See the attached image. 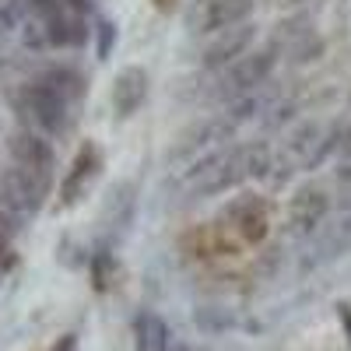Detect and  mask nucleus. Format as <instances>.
Listing matches in <instances>:
<instances>
[{
	"label": "nucleus",
	"mask_w": 351,
	"mask_h": 351,
	"mask_svg": "<svg viewBox=\"0 0 351 351\" xmlns=\"http://www.w3.org/2000/svg\"><path fill=\"white\" fill-rule=\"evenodd\" d=\"M337 148V134L327 130L324 123H302L288 134L285 141V155H281V169L291 176V172H309L324 162L330 152ZM281 172V180H285Z\"/></svg>",
	"instance_id": "nucleus-1"
},
{
	"label": "nucleus",
	"mask_w": 351,
	"mask_h": 351,
	"mask_svg": "<svg viewBox=\"0 0 351 351\" xmlns=\"http://www.w3.org/2000/svg\"><path fill=\"white\" fill-rule=\"evenodd\" d=\"M239 180H246V169H243V152L239 148H228V152H215L204 162H197L186 176V183L197 197H211L221 193L228 186H236Z\"/></svg>",
	"instance_id": "nucleus-2"
},
{
	"label": "nucleus",
	"mask_w": 351,
	"mask_h": 351,
	"mask_svg": "<svg viewBox=\"0 0 351 351\" xmlns=\"http://www.w3.org/2000/svg\"><path fill=\"white\" fill-rule=\"evenodd\" d=\"M274 60H278V53H274V49H260V53H246V56H239V60H236V64H228V67L221 71V77H218L221 95H228V99L253 95L256 88L271 77Z\"/></svg>",
	"instance_id": "nucleus-3"
},
{
	"label": "nucleus",
	"mask_w": 351,
	"mask_h": 351,
	"mask_svg": "<svg viewBox=\"0 0 351 351\" xmlns=\"http://www.w3.org/2000/svg\"><path fill=\"white\" fill-rule=\"evenodd\" d=\"M253 11V0H193V8L186 11V25L197 36H218L225 28L246 25Z\"/></svg>",
	"instance_id": "nucleus-4"
},
{
	"label": "nucleus",
	"mask_w": 351,
	"mask_h": 351,
	"mask_svg": "<svg viewBox=\"0 0 351 351\" xmlns=\"http://www.w3.org/2000/svg\"><path fill=\"white\" fill-rule=\"evenodd\" d=\"M18 106L43 134H60L67 127V99L56 92V88H49L46 81L25 84Z\"/></svg>",
	"instance_id": "nucleus-5"
},
{
	"label": "nucleus",
	"mask_w": 351,
	"mask_h": 351,
	"mask_svg": "<svg viewBox=\"0 0 351 351\" xmlns=\"http://www.w3.org/2000/svg\"><path fill=\"white\" fill-rule=\"evenodd\" d=\"M327 215H330L327 190L316 186V183H306V186H299L295 193H291V200H288V232L295 239L316 236V232L324 228Z\"/></svg>",
	"instance_id": "nucleus-6"
},
{
	"label": "nucleus",
	"mask_w": 351,
	"mask_h": 351,
	"mask_svg": "<svg viewBox=\"0 0 351 351\" xmlns=\"http://www.w3.org/2000/svg\"><path fill=\"white\" fill-rule=\"evenodd\" d=\"M46 186H49V180H43V176L28 172L21 165H11L4 176H0V204L8 208V215H18V218L36 215Z\"/></svg>",
	"instance_id": "nucleus-7"
},
{
	"label": "nucleus",
	"mask_w": 351,
	"mask_h": 351,
	"mask_svg": "<svg viewBox=\"0 0 351 351\" xmlns=\"http://www.w3.org/2000/svg\"><path fill=\"white\" fill-rule=\"evenodd\" d=\"M267 49L285 53L288 60H295V64H309V60H316V56L324 53V43H319V36L309 28V18L299 14V18L278 25V32L271 36V46Z\"/></svg>",
	"instance_id": "nucleus-8"
},
{
	"label": "nucleus",
	"mask_w": 351,
	"mask_h": 351,
	"mask_svg": "<svg viewBox=\"0 0 351 351\" xmlns=\"http://www.w3.org/2000/svg\"><path fill=\"white\" fill-rule=\"evenodd\" d=\"M225 221L246 246H256L267 239V204H263L256 193H243L225 208Z\"/></svg>",
	"instance_id": "nucleus-9"
},
{
	"label": "nucleus",
	"mask_w": 351,
	"mask_h": 351,
	"mask_svg": "<svg viewBox=\"0 0 351 351\" xmlns=\"http://www.w3.org/2000/svg\"><path fill=\"white\" fill-rule=\"evenodd\" d=\"M253 43V25H236V28H225V32H218L208 46H204L200 53V60L204 67H228V64H236L239 56H246Z\"/></svg>",
	"instance_id": "nucleus-10"
},
{
	"label": "nucleus",
	"mask_w": 351,
	"mask_h": 351,
	"mask_svg": "<svg viewBox=\"0 0 351 351\" xmlns=\"http://www.w3.org/2000/svg\"><path fill=\"white\" fill-rule=\"evenodd\" d=\"M11 158H14V165L43 176V180H49L53 148H49V141H46L43 134H36V130H18V134L11 137Z\"/></svg>",
	"instance_id": "nucleus-11"
},
{
	"label": "nucleus",
	"mask_w": 351,
	"mask_h": 351,
	"mask_svg": "<svg viewBox=\"0 0 351 351\" xmlns=\"http://www.w3.org/2000/svg\"><path fill=\"white\" fill-rule=\"evenodd\" d=\"M148 99V74L141 67H127L112 81V109L120 116H134Z\"/></svg>",
	"instance_id": "nucleus-12"
},
{
	"label": "nucleus",
	"mask_w": 351,
	"mask_h": 351,
	"mask_svg": "<svg viewBox=\"0 0 351 351\" xmlns=\"http://www.w3.org/2000/svg\"><path fill=\"white\" fill-rule=\"evenodd\" d=\"M95 169H99V152L92 148V144H84V148L77 152V158H74V165H71V172L64 176V186H60L64 204H74L84 193V186L95 176Z\"/></svg>",
	"instance_id": "nucleus-13"
},
{
	"label": "nucleus",
	"mask_w": 351,
	"mask_h": 351,
	"mask_svg": "<svg viewBox=\"0 0 351 351\" xmlns=\"http://www.w3.org/2000/svg\"><path fill=\"white\" fill-rule=\"evenodd\" d=\"M232 134V123L228 120H204V123H197L186 137H183V144L176 148L172 155H190V152H200V148H208V144H215V141H225Z\"/></svg>",
	"instance_id": "nucleus-14"
},
{
	"label": "nucleus",
	"mask_w": 351,
	"mask_h": 351,
	"mask_svg": "<svg viewBox=\"0 0 351 351\" xmlns=\"http://www.w3.org/2000/svg\"><path fill=\"white\" fill-rule=\"evenodd\" d=\"M137 348L141 351H169V327L162 324V316H155V313L137 316Z\"/></svg>",
	"instance_id": "nucleus-15"
},
{
	"label": "nucleus",
	"mask_w": 351,
	"mask_h": 351,
	"mask_svg": "<svg viewBox=\"0 0 351 351\" xmlns=\"http://www.w3.org/2000/svg\"><path fill=\"white\" fill-rule=\"evenodd\" d=\"M239 152H243V169H246V180H263V176H271V169H274V152H271L263 141L243 144Z\"/></svg>",
	"instance_id": "nucleus-16"
},
{
	"label": "nucleus",
	"mask_w": 351,
	"mask_h": 351,
	"mask_svg": "<svg viewBox=\"0 0 351 351\" xmlns=\"http://www.w3.org/2000/svg\"><path fill=\"white\" fill-rule=\"evenodd\" d=\"M130 215H134V186L123 183L109 193V218H112L116 228H123L130 221Z\"/></svg>",
	"instance_id": "nucleus-17"
},
{
	"label": "nucleus",
	"mask_w": 351,
	"mask_h": 351,
	"mask_svg": "<svg viewBox=\"0 0 351 351\" xmlns=\"http://www.w3.org/2000/svg\"><path fill=\"white\" fill-rule=\"evenodd\" d=\"M46 84H49V88H56V92H60L67 102L81 95V77H77L74 71H53V74L46 77Z\"/></svg>",
	"instance_id": "nucleus-18"
},
{
	"label": "nucleus",
	"mask_w": 351,
	"mask_h": 351,
	"mask_svg": "<svg viewBox=\"0 0 351 351\" xmlns=\"http://www.w3.org/2000/svg\"><path fill=\"white\" fill-rule=\"evenodd\" d=\"M25 11H28L25 0H8V4L0 8V36L14 32V28L21 25V14H25Z\"/></svg>",
	"instance_id": "nucleus-19"
},
{
	"label": "nucleus",
	"mask_w": 351,
	"mask_h": 351,
	"mask_svg": "<svg viewBox=\"0 0 351 351\" xmlns=\"http://www.w3.org/2000/svg\"><path fill=\"white\" fill-rule=\"evenodd\" d=\"M112 39H116V28H112L109 21H102V25H99V56H102V60H106L109 49H112Z\"/></svg>",
	"instance_id": "nucleus-20"
},
{
	"label": "nucleus",
	"mask_w": 351,
	"mask_h": 351,
	"mask_svg": "<svg viewBox=\"0 0 351 351\" xmlns=\"http://www.w3.org/2000/svg\"><path fill=\"white\" fill-rule=\"evenodd\" d=\"M8 243H11V221H8L4 211H0V256L8 253Z\"/></svg>",
	"instance_id": "nucleus-21"
},
{
	"label": "nucleus",
	"mask_w": 351,
	"mask_h": 351,
	"mask_svg": "<svg viewBox=\"0 0 351 351\" xmlns=\"http://www.w3.org/2000/svg\"><path fill=\"white\" fill-rule=\"evenodd\" d=\"M341 152L351 155V127H344V134H341Z\"/></svg>",
	"instance_id": "nucleus-22"
},
{
	"label": "nucleus",
	"mask_w": 351,
	"mask_h": 351,
	"mask_svg": "<svg viewBox=\"0 0 351 351\" xmlns=\"http://www.w3.org/2000/svg\"><path fill=\"white\" fill-rule=\"evenodd\" d=\"M341 319H344V324L351 327V309H348V306H341Z\"/></svg>",
	"instance_id": "nucleus-23"
},
{
	"label": "nucleus",
	"mask_w": 351,
	"mask_h": 351,
	"mask_svg": "<svg viewBox=\"0 0 351 351\" xmlns=\"http://www.w3.org/2000/svg\"><path fill=\"white\" fill-rule=\"evenodd\" d=\"M288 4H302V0H288Z\"/></svg>",
	"instance_id": "nucleus-24"
}]
</instances>
